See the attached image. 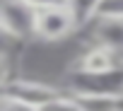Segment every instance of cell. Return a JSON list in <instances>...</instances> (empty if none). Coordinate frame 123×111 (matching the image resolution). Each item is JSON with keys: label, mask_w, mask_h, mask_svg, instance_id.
I'll list each match as a JSON object with an SVG mask.
<instances>
[{"label": "cell", "mask_w": 123, "mask_h": 111, "mask_svg": "<svg viewBox=\"0 0 123 111\" xmlns=\"http://www.w3.org/2000/svg\"><path fill=\"white\" fill-rule=\"evenodd\" d=\"M0 27L5 39H29L36 36V7L27 0H3Z\"/></svg>", "instance_id": "2"}, {"label": "cell", "mask_w": 123, "mask_h": 111, "mask_svg": "<svg viewBox=\"0 0 123 111\" xmlns=\"http://www.w3.org/2000/svg\"><path fill=\"white\" fill-rule=\"evenodd\" d=\"M27 3H31L39 10V7H51V5H68V0H27Z\"/></svg>", "instance_id": "10"}, {"label": "cell", "mask_w": 123, "mask_h": 111, "mask_svg": "<svg viewBox=\"0 0 123 111\" xmlns=\"http://www.w3.org/2000/svg\"><path fill=\"white\" fill-rule=\"evenodd\" d=\"M97 5H99V0H68V7L73 10V15H75L80 29L87 27V24L94 19V10H97Z\"/></svg>", "instance_id": "8"}, {"label": "cell", "mask_w": 123, "mask_h": 111, "mask_svg": "<svg viewBox=\"0 0 123 111\" xmlns=\"http://www.w3.org/2000/svg\"><path fill=\"white\" fill-rule=\"evenodd\" d=\"M10 109H82L77 97L68 89L60 92L51 85L34 82V80H7L3 82V111Z\"/></svg>", "instance_id": "1"}, {"label": "cell", "mask_w": 123, "mask_h": 111, "mask_svg": "<svg viewBox=\"0 0 123 111\" xmlns=\"http://www.w3.org/2000/svg\"><path fill=\"white\" fill-rule=\"evenodd\" d=\"M77 29L80 24L68 5H51L36 10V36L41 41H63Z\"/></svg>", "instance_id": "3"}, {"label": "cell", "mask_w": 123, "mask_h": 111, "mask_svg": "<svg viewBox=\"0 0 123 111\" xmlns=\"http://www.w3.org/2000/svg\"><path fill=\"white\" fill-rule=\"evenodd\" d=\"M116 68H123V51H116L104 43H92L77 61V70L87 73H109Z\"/></svg>", "instance_id": "5"}, {"label": "cell", "mask_w": 123, "mask_h": 111, "mask_svg": "<svg viewBox=\"0 0 123 111\" xmlns=\"http://www.w3.org/2000/svg\"><path fill=\"white\" fill-rule=\"evenodd\" d=\"M94 17L104 19H123V0H99Z\"/></svg>", "instance_id": "9"}, {"label": "cell", "mask_w": 123, "mask_h": 111, "mask_svg": "<svg viewBox=\"0 0 123 111\" xmlns=\"http://www.w3.org/2000/svg\"><path fill=\"white\" fill-rule=\"evenodd\" d=\"M73 94H101V92H123V68L109 73H87L75 70L70 75Z\"/></svg>", "instance_id": "4"}, {"label": "cell", "mask_w": 123, "mask_h": 111, "mask_svg": "<svg viewBox=\"0 0 123 111\" xmlns=\"http://www.w3.org/2000/svg\"><path fill=\"white\" fill-rule=\"evenodd\" d=\"M89 24H92V43H104L116 51H123V19L94 17Z\"/></svg>", "instance_id": "6"}, {"label": "cell", "mask_w": 123, "mask_h": 111, "mask_svg": "<svg viewBox=\"0 0 123 111\" xmlns=\"http://www.w3.org/2000/svg\"><path fill=\"white\" fill-rule=\"evenodd\" d=\"M80 106L87 111H109L123 109V92H101V94H75Z\"/></svg>", "instance_id": "7"}]
</instances>
